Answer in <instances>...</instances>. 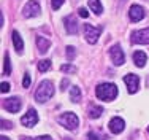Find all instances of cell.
Returning <instances> with one entry per match:
<instances>
[{"instance_id": "cell-23", "label": "cell", "mask_w": 149, "mask_h": 140, "mask_svg": "<svg viewBox=\"0 0 149 140\" xmlns=\"http://www.w3.org/2000/svg\"><path fill=\"white\" fill-rule=\"evenodd\" d=\"M74 54H76V51H74L73 46H67V57H68V61H73Z\"/></svg>"}, {"instance_id": "cell-27", "label": "cell", "mask_w": 149, "mask_h": 140, "mask_svg": "<svg viewBox=\"0 0 149 140\" xmlns=\"http://www.w3.org/2000/svg\"><path fill=\"white\" fill-rule=\"evenodd\" d=\"M2 127L3 129H11L13 123H10V121H6V120H2Z\"/></svg>"}, {"instance_id": "cell-16", "label": "cell", "mask_w": 149, "mask_h": 140, "mask_svg": "<svg viewBox=\"0 0 149 140\" xmlns=\"http://www.w3.org/2000/svg\"><path fill=\"white\" fill-rule=\"evenodd\" d=\"M11 40H13V45H15V49L17 53H22V49H24V42H22V38H21V35H19V32H13L11 34Z\"/></svg>"}, {"instance_id": "cell-17", "label": "cell", "mask_w": 149, "mask_h": 140, "mask_svg": "<svg viewBox=\"0 0 149 140\" xmlns=\"http://www.w3.org/2000/svg\"><path fill=\"white\" fill-rule=\"evenodd\" d=\"M87 3H89L91 11H94L95 14H102V13H103V6H102L100 0H89Z\"/></svg>"}, {"instance_id": "cell-11", "label": "cell", "mask_w": 149, "mask_h": 140, "mask_svg": "<svg viewBox=\"0 0 149 140\" xmlns=\"http://www.w3.org/2000/svg\"><path fill=\"white\" fill-rule=\"evenodd\" d=\"M109 131L113 132V134H120V132L125 129V123H124V120L122 118H119V116H116V118H113L111 121H109Z\"/></svg>"}, {"instance_id": "cell-12", "label": "cell", "mask_w": 149, "mask_h": 140, "mask_svg": "<svg viewBox=\"0 0 149 140\" xmlns=\"http://www.w3.org/2000/svg\"><path fill=\"white\" fill-rule=\"evenodd\" d=\"M129 16H130V21L136 23V21H141L144 18V10L143 6L140 5H132L130 6V11H129Z\"/></svg>"}, {"instance_id": "cell-22", "label": "cell", "mask_w": 149, "mask_h": 140, "mask_svg": "<svg viewBox=\"0 0 149 140\" xmlns=\"http://www.w3.org/2000/svg\"><path fill=\"white\" fill-rule=\"evenodd\" d=\"M11 73V64H10V56L5 54V69H3V75Z\"/></svg>"}, {"instance_id": "cell-33", "label": "cell", "mask_w": 149, "mask_h": 140, "mask_svg": "<svg viewBox=\"0 0 149 140\" xmlns=\"http://www.w3.org/2000/svg\"><path fill=\"white\" fill-rule=\"evenodd\" d=\"M21 140H35V139H29V137H21Z\"/></svg>"}, {"instance_id": "cell-21", "label": "cell", "mask_w": 149, "mask_h": 140, "mask_svg": "<svg viewBox=\"0 0 149 140\" xmlns=\"http://www.w3.org/2000/svg\"><path fill=\"white\" fill-rule=\"evenodd\" d=\"M60 70L65 72V73H76L78 72V69L74 65H72V64H63V65L60 67Z\"/></svg>"}, {"instance_id": "cell-13", "label": "cell", "mask_w": 149, "mask_h": 140, "mask_svg": "<svg viewBox=\"0 0 149 140\" xmlns=\"http://www.w3.org/2000/svg\"><path fill=\"white\" fill-rule=\"evenodd\" d=\"M65 30L68 32V34H76L78 32V21H76V18L74 16H67L65 18Z\"/></svg>"}, {"instance_id": "cell-30", "label": "cell", "mask_w": 149, "mask_h": 140, "mask_svg": "<svg viewBox=\"0 0 149 140\" xmlns=\"http://www.w3.org/2000/svg\"><path fill=\"white\" fill-rule=\"evenodd\" d=\"M10 91V83H2V92H8Z\"/></svg>"}, {"instance_id": "cell-31", "label": "cell", "mask_w": 149, "mask_h": 140, "mask_svg": "<svg viewBox=\"0 0 149 140\" xmlns=\"http://www.w3.org/2000/svg\"><path fill=\"white\" fill-rule=\"evenodd\" d=\"M35 140H52V139L49 137V135H41V137H37Z\"/></svg>"}, {"instance_id": "cell-28", "label": "cell", "mask_w": 149, "mask_h": 140, "mask_svg": "<svg viewBox=\"0 0 149 140\" xmlns=\"http://www.w3.org/2000/svg\"><path fill=\"white\" fill-rule=\"evenodd\" d=\"M78 13H79L81 18H87V16H89V11H87L86 8H79V10H78Z\"/></svg>"}, {"instance_id": "cell-34", "label": "cell", "mask_w": 149, "mask_h": 140, "mask_svg": "<svg viewBox=\"0 0 149 140\" xmlns=\"http://www.w3.org/2000/svg\"><path fill=\"white\" fill-rule=\"evenodd\" d=\"M2 140H8V137H5V135H3V137H2Z\"/></svg>"}, {"instance_id": "cell-2", "label": "cell", "mask_w": 149, "mask_h": 140, "mask_svg": "<svg viewBox=\"0 0 149 140\" xmlns=\"http://www.w3.org/2000/svg\"><path fill=\"white\" fill-rule=\"evenodd\" d=\"M95 94H97L98 99L106 100V102H111V100H114L116 96H118V86L113 84V83L98 84L97 88H95Z\"/></svg>"}, {"instance_id": "cell-14", "label": "cell", "mask_w": 149, "mask_h": 140, "mask_svg": "<svg viewBox=\"0 0 149 140\" xmlns=\"http://www.w3.org/2000/svg\"><path fill=\"white\" fill-rule=\"evenodd\" d=\"M37 46H38V51H40L41 54H45V53H48L49 46H51V42H49L48 38L40 37V35H38V37H37Z\"/></svg>"}, {"instance_id": "cell-35", "label": "cell", "mask_w": 149, "mask_h": 140, "mask_svg": "<svg viewBox=\"0 0 149 140\" xmlns=\"http://www.w3.org/2000/svg\"><path fill=\"white\" fill-rule=\"evenodd\" d=\"M148 132H149V127H148Z\"/></svg>"}, {"instance_id": "cell-15", "label": "cell", "mask_w": 149, "mask_h": 140, "mask_svg": "<svg viewBox=\"0 0 149 140\" xmlns=\"http://www.w3.org/2000/svg\"><path fill=\"white\" fill-rule=\"evenodd\" d=\"M146 61H148L146 53H143V51L133 53V62H135V65H136V67H144V65H146Z\"/></svg>"}, {"instance_id": "cell-9", "label": "cell", "mask_w": 149, "mask_h": 140, "mask_svg": "<svg viewBox=\"0 0 149 140\" xmlns=\"http://www.w3.org/2000/svg\"><path fill=\"white\" fill-rule=\"evenodd\" d=\"M21 107H22V103H21V100L17 97H10L3 100V108L10 113H17L21 110Z\"/></svg>"}, {"instance_id": "cell-25", "label": "cell", "mask_w": 149, "mask_h": 140, "mask_svg": "<svg viewBox=\"0 0 149 140\" xmlns=\"http://www.w3.org/2000/svg\"><path fill=\"white\" fill-rule=\"evenodd\" d=\"M30 83H32L30 75H29V73H26V75H24V80H22V86H24V88H29Z\"/></svg>"}, {"instance_id": "cell-3", "label": "cell", "mask_w": 149, "mask_h": 140, "mask_svg": "<svg viewBox=\"0 0 149 140\" xmlns=\"http://www.w3.org/2000/svg\"><path fill=\"white\" fill-rule=\"evenodd\" d=\"M59 123L62 124L65 129H68V131H74L78 126H79V120H78V116L72 112L68 113H62L59 116Z\"/></svg>"}, {"instance_id": "cell-32", "label": "cell", "mask_w": 149, "mask_h": 140, "mask_svg": "<svg viewBox=\"0 0 149 140\" xmlns=\"http://www.w3.org/2000/svg\"><path fill=\"white\" fill-rule=\"evenodd\" d=\"M0 26H3V14L0 13Z\"/></svg>"}, {"instance_id": "cell-29", "label": "cell", "mask_w": 149, "mask_h": 140, "mask_svg": "<svg viewBox=\"0 0 149 140\" xmlns=\"http://www.w3.org/2000/svg\"><path fill=\"white\" fill-rule=\"evenodd\" d=\"M68 84H70V81L67 80V78H65V80H62V83H60V89H62V91H65V88H67Z\"/></svg>"}, {"instance_id": "cell-26", "label": "cell", "mask_w": 149, "mask_h": 140, "mask_svg": "<svg viewBox=\"0 0 149 140\" xmlns=\"http://www.w3.org/2000/svg\"><path fill=\"white\" fill-rule=\"evenodd\" d=\"M87 140H105V137H100V135H97L95 132H91V134L87 135Z\"/></svg>"}, {"instance_id": "cell-5", "label": "cell", "mask_w": 149, "mask_h": 140, "mask_svg": "<svg viewBox=\"0 0 149 140\" xmlns=\"http://www.w3.org/2000/svg\"><path fill=\"white\" fill-rule=\"evenodd\" d=\"M132 43H135V45H149V27L132 32Z\"/></svg>"}, {"instance_id": "cell-8", "label": "cell", "mask_w": 149, "mask_h": 140, "mask_svg": "<svg viewBox=\"0 0 149 140\" xmlns=\"http://www.w3.org/2000/svg\"><path fill=\"white\" fill-rule=\"evenodd\" d=\"M109 56H111L113 62H114L116 65H122V64L125 62V56H124V51L120 49V45L111 46V49H109Z\"/></svg>"}, {"instance_id": "cell-6", "label": "cell", "mask_w": 149, "mask_h": 140, "mask_svg": "<svg viewBox=\"0 0 149 140\" xmlns=\"http://www.w3.org/2000/svg\"><path fill=\"white\" fill-rule=\"evenodd\" d=\"M41 11V8H40V3H38V0H29L27 2V5L24 6V18H35V16H38Z\"/></svg>"}, {"instance_id": "cell-10", "label": "cell", "mask_w": 149, "mask_h": 140, "mask_svg": "<svg viewBox=\"0 0 149 140\" xmlns=\"http://www.w3.org/2000/svg\"><path fill=\"white\" fill-rule=\"evenodd\" d=\"M21 123H22V126H26V127H33L35 124L38 123V115H37V112H35L33 108H30L29 112L21 118Z\"/></svg>"}, {"instance_id": "cell-7", "label": "cell", "mask_w": 149, "mask_h": 140, "mask_svg": "<svg viewBox=\"0 0 149 140\" xmlns=\"http://www.w3.org/2000/svg\"><path fill=\"white\" fill-rule=\"evenodd\" d=\"M124 83L127 84V91H129L130 94H135V92L138 91V88H140V78L135 73H129V75L124 77Z\"/></svg>"}, {"instance_id": "cell-4", "label": "cell", "mask_w": 149, "mask_h": 140, "mask_svg": "<svg viewBox=\"0 0 149 140\" xmlns=\"http://www.w3.org/2000/svg\"><path fill=\"white\" fill-rule=\"evenodd\" d=\"M100 34H102V27H94V26H91V24H86V26H84V37H86V40L89 42L91 45L97 43Z\"/></svg>"}, {"instance_id": "cell-18", "label": "cell", "mask_w": 149, "mask_h": 140, "mask_svg": "<svg viewBox=\"0 0 149 140\" xmlns=\"http://www.w3.org/2000/svg\"><path fill=\"white\" fill-rule=\"evenodd\" d=\"M81 89L78 88V86H72V89H70V100H72V102H79L81 100Z\"/></svg>"}, {"instance_id": "cell-1", "label": "cell", "mask_w": 149, "mask_h": 140, "mask_svg": "<svg viewBox=\"0 0 149 140\" xmlns=\"http://www.w3.org/2000/svg\"><path fill=\"white\" fill-rule=\"evenodd\" d=\"M54 96V84L49 80H45L38 84L37 91H35V100L38 103H46L49 99Z\"/></svg>"}, {"instance_id": "cell-24", "label": "cell", "mask_w": 149, "mask_h": 140, "mask_svg": "<svg viewBox=\"0 0 149 140\" xmlns=\"http://www.w3.org/2000/svg\"><path fill=\"white\" fill-rule=\"evenodd\" d=\"M63 2H65V0H51V6H52V10H59L60 6L63 5Z\"/></svg>"}, {"instance_id": "cell-19", "label": "cell", "mask_w": 149, "mask_h": 140, "mask_svg": "<svg viewBox=\"0 0 149 140\" xmlns=\"http://www.w3.org/2000/svg\"><path fill=\"white\" fill-rule=\"evenodd\" d=\"M102 113H103V108H102L100 105H92L91 108H89V118H92V120L100 118Z\"/></svg>"}, {"instance_id": "cell-20", "label": "cell", "mask_w": 149, "mask_h": 140, "mask_svg": "<svg viewBox=\"0 0 149 140\" xmlns=\"http://www.w3.org/2000/svg\"><path fill=\"white\" fill-rule=\"evenodd\" d=\"M51 65H52V62L49 59H43V61L38 62V70L40 72H48L49 69H51Z\"/></svg>"}]
</instances>
